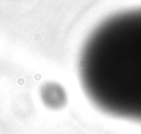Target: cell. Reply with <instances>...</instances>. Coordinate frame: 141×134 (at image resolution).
Listing matches in <instances>:
<instances>
[{
  "label": "cell",
  "mask_w": 141,
  "mask_h": 134,
  "mask_svg": "<svg viewBox=\"0 0 141 134\" xmlns=\"http://www.w3.org/2000/svg\"><path fill=\"white\" fill-rule=\"evenodd\" d=\"M78 69L84 91L99 110L141 122V8L96 25L82 46Z\"/></svg>",
  "instance_id": "cell-1"
}]
</instances>
